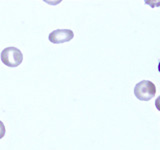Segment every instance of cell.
<instances>
[{"instance_id":"6","label":"cell","mask_w":160,"mask_h":150,"mask_svg":"<svg viewBox=\"0 0 160 150\" xmlns=\"http://www.w3.org/2000/svg\"><path fill=\"white\" fill-rule=\"evenodd\" d=\"M158 71L160 72V62H159V64H158Z\"/></svg>"},{"instance_id":"1","label":"cell","mask_w":160,"mask_h":150,"mask_svg":"<svg viewBox=\"0 0 160 150\" xmlns=\"http://www.w3.org/2000/svg\"><path fill=\"white\" fill-rule=\"evenodd\" d=\"M156 94V86L149 80H142L134 87V95L140 101H149Z\"/></svg>"},{"instance_id":"5","label":"cell","mask_w":160,"mask_h":150,"mask_svg":"<svg viewBox=\"0 0 160 150\" xmlns=\"http://www.w3.org/2000/svg\"><path fill=\"white\" fill-rule=\"evenodd\" d=\"M155 107L157 108V110L160 111V96H158L156 98V100H155Z\"/></svg>"},{"instance_id":"2","label":"cell","mask_w":160,"mask_h":150,"mask_svg":"<svg viewBox=\"0 0 160 150\" xmlns=\"http://www.w3.org/2000/svg\"><path fill=\"white\" fill-rule=\"evenodd\" d=\"M23 60L22 52L16 47H7L1 52V61L8 67H17Z\"/></svg>"},{"instance_id":"3","label":"cell","mask_w":160,"mask_h":150,"mask_svg":"<svg viewBox=\"0 0 160 150\" xmlns=\"http://www.w3.org/2000/svg\"><path fill=\"white\" fill-rule=\"evenodd\" d=\"M74 37V33L70 29H56L49 34V41L53 44H61L68 42Z\"/></svg>"},{"instance_id":"4","label":"cell","mask_w":160,"mask_h":150,"mask_svg":"<svg viewBox=\"0 0 160 150\" xmlns=\"http://www.w3.org/2000/svg\"><path fill=\"white\" fill-rule=\"evenodd\" d=\"M6 132V129H5V125L3 124L2 121H0V139H2Z\"/></svg>"}]
</instances>
